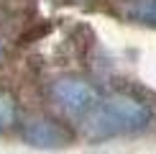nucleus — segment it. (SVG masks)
<instances>
[{
	"mask_svg": "<svg viewBox=\"0 0 156 154\" xmlns=\"http://www.w3.org/2000/svg\"><path fill=\"white\" fill-rule=\"evenodd\" d=\"M154 113L144 100L133 95H110L84 116V131L90 139H108L120 134H136L151 123Z\"/></svg>",
	"mask_w": 156,
	"mask_h": 154,
	"instance_id": "f257e3e1",
	"label": "nucleus"
},
{
	"mask_svg": "<svg viewBox=\"0 0 156 154\" xmlns=\"http://www.w3.org/2000/svg\"><path fill=\"white\" fill-rule=\"evenodd\" d=\"M51 95L72 116H87L100 103V93L82 77H59V80H54Z\"/></svg>",
	"mask_w": 156,
	"mask_h": 154,
	"instance_id": "f03ea898",
	"label": "nucleus"
},
{
	"mask_svg": "<svg viewBox=\"0 0 156 154\" xmlns=\"http://www.w3.org/2000/svg\"><path fill=\"white\" fill-rule=\"evenodd\" d=\"M21 139L36 149H56L69 144V134L51 118H31L21 128Z\"/></svg>",
	"mask_w": 156,
	"mask_h": 154,
	"instance_id": "7ed1b4c3",
	"label": "nucleus"
},
{
	"mask_svg": "<svg viewBox=\"0 0 156 154\" xmlns=\"http://www.w3.org/2000/svg\"><path fill=\"white\" fill-rule=\"evenodd\" d=\"M120 13L131 21L141 23H156V0H128L120 8Z\"/></svg>",
	"mask_w": 156,
	"mask_h": 154,
	"instance_id": "20e7f679",
	"label": "nucleus"
},
{
	"mask_svg": "<svg viewBox=\"0 0 156 154\" xmlns=\"http://www.w3.org/2000/svg\"><path fill=\"white\" fill-rule=\"evenodd\" d=\"M18 118V108H16V98H13V93L8 90H0V134L13 128Z\"/></svg>",
	"mask_w": 156,
	"mask_h": 154,
	"instance_id": "39448f33",
	"label": "nucleus"
}]
</instances>
